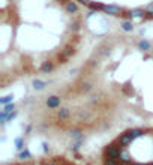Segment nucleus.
<instances>
[{
	"label": "nucleus",
	"mask_w": 153,
	"mask_h": 165,
	"mask_svg": "<svg viewBox=\"0 0 153 165\" xmlns=\"http://www.w3.org/2000/svg\"><path fill=\"white\" fill-rule=\"evenodd\" d=\"M57 117H59L60 120H66L69 117V110L68 108H62V110H59V111H57Z\"/></svg>",
	"instance_id": "obj_5"
},
{
	"label": "nucleus",
	"mask_w": 153,
	"mask_h": 165,
	"mask_svg": "<svg viewBox=\"0 0 153 165\" xmlns=\"http://www.w3.org/2000/svg\"><path fill=\"white\" fill-rule=\"evenodd\" d=\"M33 86H35V89H39V90H41V89H44V87L47 86V83H45V81H41V80H35Z\"/></svg>",
	"instance_id": "obj_9"
},
{
	"label": "nucleus",
	"mask_w": 153,
	"mask_h": 165,
	"mask_svg": "<svg viewBox=\"0 0 153 165\" xmlns=\"http://www.w3.org/2000/svg\"><path fill=\"white\" fill-rule=\"evenodd\" d=\"M104 165H122L119 159H114V158H105Z\"/></svg>",
	"instance_id": "obj_7"
},
{
	"label": "nucleus",
	"mask_w": 153,
	"mask_h": 165,
	"mask_svg": "<svg viewBox=\"0 0 153 165\" xmlns=\"http://www.w3.org/2000/svg\"><path fill=\"white\" fill-rule=\"evenodd\" d=\"M132 140H134V135H132V132L129 131V132H125V134H122V135H120V138L117 140V143H119V146L125 147V146H128Z\"/></svg>",
	"instance_id": "obj_1"
},
{
	"label": "nucleus",
	"mask_w": 153,
	"mask_h": 165,
	"mask_svg": "<svg viewBox=\"0 0 153 165\" xmlns=\"http://www.w3.org/2000/svg\"><path fill=\"white\" fill-rule=\"evenodd\" d=\"M65 8H66V11H68V12H71V14H75L76 11H78L76 5L74 3V2H71V0H68V2L65 3Z\"/></svg>",
	"instance_id": "obj_4"
},
{
	"label": "nucleus",
	"mask_w": 153,
	"mask_h": 165,
	"mask_svg": "<svg viewBox=\"0 0 153 165\" xmlns=\"http://www.w3.org/2000/svg\"><path fill=\"white\" fill-rule=\"evenodd\" d=\"M15 143H17V147L18 149H23V140H21V138H17V141H15Z\"/></svg>",
	"instance_id": "obj_13"
},
{
	"label": "nucleus",
	"mask_w": 153,
	"mask_h": 165,
	"mask_svg": "<svg viewBox=\"0 0 153 165\" xmlns=\"http://www.w3.org/2000/svg\"><path fill=\"white\" fill-rule=\"evenodd\" d=\"M20 158H21V159H29V158H30V153H29V150H24V152H21V153H20Z\"/></svg>",
	"instance_id": "obj_11"
},
{
	"label": "nucleus",
	"mask_w": 153,
	"mask_h": 165,
	"mask_svg": "<svg viewBox=\"0 0 153 165\" xmlns=\"http://www.w3.org/2000/svg\"><path fill=\"white\" fill-rule=\"evenodd\" d=\"M104 11L111 15H122V9L119 6H104Z\"/></svg>",
	"instance_id": "obj_3"
},
{
	"label": "nucleus",
	"mask_w": 153,
	"mask_h": 165,
	"mask_svg": "<svg viewBox=\"0 0 153 165\" xmlns=\"http://www.w3.org/2000/svg\"><path fill=\"white\" fill-rule=\"evenodd\" d=\"M12 110H14V105H12V104H11V105H6V107H5V110H3V113L9 114L11 111H12Z\"/></svg>",
	"instance_id": "obj_12"
},
{
	"label": "nucleus",
	"mask_w": 153,
	"mask_h": 165,
	"mask_svg": "<svg viewBox=\"0 0 153 165\" xmlns=\"http://www.w3.org/2000/svg\"><path fill=\"white\" fill-rule=\"evenodd\" d=\"M65 2H68V0H65Z\"/></svg>",
	"instance_id": "obj_18"
},
{
	"label": "nucleus",
	"mask_w": 153,
	"mask_h": 165,
	"mask_svg": "<svg viewBox=\"0 0 153 165\" xmlns=\"http://www.w3.org/2000/svg\"><path fill=\"white\" fill-rule=\"evenodd\" d=\"M44 165H59V164H57V161H51V162H47V164H44Z\"/></svg>",
	"instance_id": "obj_16"
},
{
	"label": "nucleus",
	"mask_w": 153,
	"mask_h": 165,
	"mask_svg": "<svg viewBox=\"0 0 153 165\" xmlns=\"http://www.w3.org/2000/svg\"><path fill=\"white\" fill-rule=\"evenodd\" d=\"M122 29L126 30V32H131V30L134 29V24H132L131 21H123V23H122Z\"/></svg>",
	"instance_id": "obj_8"
},
{
	"label": "nucleus",
	"mask_w": 153,
	"mask_h": 165,
	"mask_svg": "<svg viewBox=\"0 0 153 165\" xmlns=\"http://www.w3.org/2000/svg\"><path fill=\"white\" fill-rule=\"evenodd\" d=\"M53 69H54V63L53 62H44V65L41 66L42 72H51Z\"/></svg>",
	"instance_id": "obj_6"
},
{
	"label": "nucleus",
	"mask_w": 153,
	"mask_h": 165,
	"mask_svg": "<svg viewBox=\"0 0 153 165\" xmlns=\"http://www.w3.org/2000/svg\"><path fill=\"white\" fill-rule=\"evenodd\" d=\"M47 107L48 108H57V107H60V98L59 96H50L47 99Z\"/></svg>",
	"instance_id": "obj_2"
},
{
	"label": "nucleus",
	"mask_w": 153,
	"mask_h": 165,
	"mask_svg": "<svg viewBox=\"0 0 153 165\" xmlns=\"http://www.w3.org/2000/svg\"><path fill=\"white\" fill-rule=\"evenodd\" d=\"M131 165H143V164H131Z\"/></svg>",
	"instance_id": "obj_17"
},
{
	"label": "nucleus",
	"mask_w": 153,
	"mask_h": 165,
	"mask_svg": "<svg viewBox=\"0 0 153 165\" xmlns=\"http://www.w3.org/2000/svg\"><path fill=\"white\" fill-rule=\"evenodd\" d=\"M78 29H80V21H75L72 24V30H78Z\"/></svg>",
	"instance_id": "obj_14"
},
{
	"label": "nucleus",
	"mask_w": 153,
	"mask_h": 165,
	"mask_svg": "<svg viewBox=\"0 0 153 165\" xmlns=\"http://www.w3.org/2000/svg\"><path fill=\"white\" fill-rule=\"evenodd\" d=\"M138 45H140V48H141V50H144V51L150 50V44L147 42V41H140V44H138Z\"/></svg>",
	"instance_id": "obj_10"
},
{
	"label": "nucleus",
	"mask_w": 153,
	"mask_h": 165,
	"mask_svg": "<svg viewBox=\"0 0 153 165\" xmlns=\"http://www.w3.org/2000/svg\"><path fill=\"white\" fill-rule=\"evenodd\" d=\"M11 98H12V96H6L5 99H2V102H3V104H6V102H9V101H11Z\"/></svg>",
	"instance_id": "obj_15"
}]
</instances>
